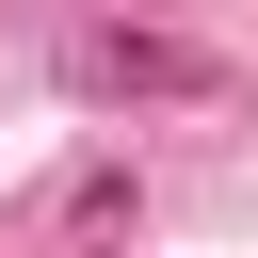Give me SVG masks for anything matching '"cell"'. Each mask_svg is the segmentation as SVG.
<instances>
[{
    "mask_svg": "<svg viewBox=\"0 0 258 258\" xmlns=\"http://www.w3.org/2000/svg\"><path fill=\"white\" fill-rule=\"evenodd\" d=\"M64 81L81 97H210V48H161V32H64Z\"/></svg>",
    "mask_w": 258,
    "mask_h": 258,
    "instance_id": "cell-1",
    "label": "cell"
}]
</instances>
